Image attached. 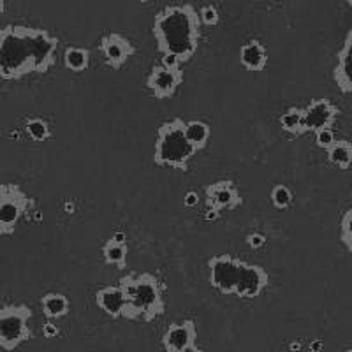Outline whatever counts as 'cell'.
Wrapping results in <instances>:
<instances>
[{
    "mask_svg": "<svg viewBox=\"0 0 352 352\" xmlns=\"http://www.w3.org/2000/svg\"><path fill=\"white\" fill-rule=\"evenodd\" d=\"M58 37L44 28L8 25L0 28V81L44 74L56 64Z\"/></svg>",
    "mask_w": 352,
    "mask_h": 352,
    "instance_id": "obj_1",
    "label": "cell"
},
{
    "mask_svg": "<svg viewBox=\"0 0 352 352\" xmlns=\"http://www.w3.org/2000/svg\"><path fill=\"white\" fill-rule=\"evenodd\" d=\"M152 32L160 53H175L185 64L199 48V12L192 4L166 6L153 18Z\"/></svg>",
    "mask_w": 352,
    "mask_h": 352,
    "instance_id": "obj_2",
    "label": "cell"
},
{
    "mask_svg": "<svg viewBox=\"0 0 352 352\" xmlns=\"http://www.w3.org/2000/svg\"><path fill=\"white\" fill-rule=\"evenodd\" d=\"M118 285L125 298L124 319L152 322L166 312V287L152 273H129Z\"/></svg>",
    "mask_w": 352,
    "mask_h": 352,
    "instance_id": "obj_3",
    "label": "cell"
},
{
    "mask_svg": "<svg viewBox=\"0 0 352 352\" xmlns=\"http://www.w3.org/2000/svg\"><path fill=\"white\" fill-rule=\"evenodd\" d=\"M196 153L197 150L185 136V122L182 118H171L159 125L153 150V162L159 168L187 171L188 162Z\"/></svg>",
    "mask_w": 352,
    "mask_h": 352,
    "instance_id": "obj_4",
    "label": "cell"
},
{
    "mask_svg": "<svg viewBox=\"0 0 352 352\" xmlns=\"http://www.w3.org/2000/svg\"><path fill=\"white\" fill-rule=\"evenodd\" d=\"M36 210V199L18 184H0V236H12L21 219Z\"/></svg>",
    "mask_w": 352,
    "mask_h": 352,
    "instance_id": "obj_5",
    "label": "cell"
},
{
    "mask_svg": "<svg viewBox=\"0 0 352 352\" xmlns=\"http://www.w3.org/2000/svg\"><path fill=\"white\" fill-rule=\"evenodd\" d=\"M34 317L32 308L28 305H4L0 307V349L14 351L30 340V319Z\"/></svg>",
    "mask_w": 352,
    "mask_h": 352,
    "instance_id": "obj_6",
    "label": "cell"
},
{
    "mask_svg": "<svg viewBox=\"0 0 352 352\" xmlns=\"http://www.w3.org/2000/svg\"><path fill=\"white\" fill-rule=\"evenodd\" d=\"M245 261L232 257L231 254H220V256H212L208 259L210 270V284L219 292L231 296L234 294L238 278H240L241 266Z\"/></svg>",
    "mask_w": 352,
    "mask_h": 352,
    "instance_id": "obj_7",
    "label": "cell"
},
{
    "mask_svg": "<svg viewBox=\"0 0 352 352\" xmlns=\"http://www.w3.org/2000/svg\"><path fill=\"white\" fill-rule=\"evenodd\" d=\"M196 340V324L190 319L184 322H171L162 335V345L168 352H201Z\"/></svg>",
    "mask_w": 352,
    "mask_h": 352,
    "instance_id": "obj_8",
    "label": "cell"
},
{
    "mask_svg": "<svg viewBox=\"0 0 352 352\" xmlns=\"http://www.w3.org/2000/svg\"><path fill=\"white\" fill-rule=\"evenodd\" d=\"M182 83H184V71L164 67L162 64L152 67L146 78V88L155 99H171Z\"/></svg>",
    "mask_w": 352,
    "mask_h": 352,
    "instance_id": "obj_9",
    "label": "cell"
},
{
    "mask_svg": "<svg viewBox=\"0 0 352 352\" xmlns=\"http://www.w3.org/2000/svg\"><path fill=\"white\" fill-rule=\"evenodd\" d=\"M340 109L336 108L329 99H314L303 109V134L317 132L319 129L333 127L338 118Z\"/></svg>",
    "mask_w": 352,
    "mask_h": 352,
    "instance_id": "obj_10",
    "label": "cell"
},
{
    "mask_svg": "<svg viewBox=\"0 0 352 352\" xmlns=\"http://www.w3.org/2000/svg\"><path fill=\"white\" fill-rule=\"evenodd\" d=\"M99 50L102 56H104L106 64L111 69H115V71L124 67L129 58L136 53V46L127 37L116 32L102 36L99 43Z\"/></svg>",
    "mask_w": 352,
    "mask_h": 352,
    "instance_id": "obj_11",
    "label": "cell"
},
{
    "mask_svg": "<svg viewBox=\"0 0 352 352\" xmlns=\"http://www.w3.org/2000/svg\"><path fill=\"white\" fill-rule=\"evenodd\" d=\"M268 272L263 266L243 263L236 289H234V296L245 298V300H254V298L259 296L264 289L268 287Z\"/></svg>",
    "mask_w": 352,
    "mask_h": 352,
    "instance_id": "obj_12",
    "label": "cell"
},
{
    "mask_svg": "<svg viewBox=\"0 0 352 352\" xmlns=\"http://www.w3.org/2000/svg\"><path fill=\"white\" fill-rule=\"evenodd\" d=\"M204 197H206V206L219 210V212L234 210L243 203L236 185L231 180H222L204 185Z\"/></svg>",
    "mask_w": 352,
    "mask_h": 352,
    "instance_id": "obj_13",
    "label": "cell"
},
{
    "mask_svg": "<svg viewBox=\"0 0 352 352\" xmlns=\"http://www.w3.org/2000/svg\"><path fill=\"white\" fill-rule=\"evenodd\" d=\"M333 80L342 94H352V34L349 32L345 43L338 52L336 65L333 69Z\"/></svg>",
    "mask_w": 352,
    "mask_h": 352,
    "instance_id": "obj_14",
    "label": "cell"
},
{
    "mask_svg": "<svg viewBox=\"0 0 352 352\" xmlns=\"http://www.w3.org/2000/svg\"><path fill=\"white\" fill-rule=\"evenodd\" d=\"M96 305L111 319H120L125 307V298L120 285H108L96 292Z\"/></svg>",
    "mask_w": 352,
    "mask_h": 352,
    "instance_id": "obj_15",
    "label": "cell"
},
{
    "mask_svg": "<svg viewBox=\"0 0 352 352\" xmlns=\"http://www.w3.org/2000/svg\"><path fill=\"white\" fill-rule=\"evenodd\" d=\"M240 62L247 71H263L268 64V52L261 41H248L240 48Z\"/></svg>",
    "mask_w": 352,
    "mask_h": 352,
    "instance_id": "obj_16",
    "label": "cell"
},
{
    "mask_svg": "<svg viewBox=\"0 0 352 352\" xmlns=\"http://www.w3.org/2000/svg\"><path fill=\"white\" fill-rule=\"evenodd\" d=\"M41 308L46 319H62L71 310V301L62 292H48L41 298Z\"/></svg>",
    "mask_w": 352,
    "mask_h": 352,
    "instance_id": "obj_17",
    "label": "cell"
},
{
    "mask_svg": "<svg viewBox=\"0 0 352 352\" xmlns=\"http://www.w3.org/2000/svg\"><path fill=\"white\" fill-rule=\"evenodd\" d=\"M329 164L338 169H349L352 166V141L336 140L335 143L326 150Z\"/></svg>",
    "mask_w": 352,
    "mask_h": 352,
    "instance_id": "obj_18",
    "label": "cell"
},
{
    "mask_svg": "<svg viewBox=\"0 0 352 352\" xmlns=\"http://www.w3.org/2000/svg\"><path fill=\"white\" fill-rule=\"evenodd\" d=\"M185 136H187L188 143L192 144L194 148L199 152V150L206 148L210 136H212V129L203 120L185 122Z\"/></svg>",
    "mask_w": 352,
    "mask_h": 352,
    "instance_id": "obj_19",
    "label": "cell"
},
{
    "mask_svg": "<svg viewBox=\"0 0 352 352\" xmlns=\"http://www.w3.org/2000/svg\"><path fill=\"white\" fill-rule=\"evenodd\" d=\"M64 65L71 72H85L90 65V53L80 46H67L64 52Z\"/></svg>",
    "mask_w": 352,
    "mask_h": 352,
    "instance_id": "obj_20",
    "label": "cell"
},
{
    "mask_svg": "<svg viewBox=\"0 0 352 352\" xmlns=\"http://www.w3.org/2000/svg\"><path fill=\"white\" fill-rule=\"evenodd\" d=\"M127 243H116V241L108 240L102 247V257L106 264H111L116 268H125L127 266Z\"/></svg>",
    "mask_w": 352,
    "mask_h": 352,
    "instance_id": "obj_21",
    "label": "cell"
},
{
    "mask_svg": "<svg viewBox=\"0 0 352 352\" xmlns=\"http://www.w3.org/2000/svg\"><path fill=\"white\" fill-rule=\"evenodd\" d=\"M280 127L292 136L303 134V108L292 106L280 115Z\"/></svg>",
    "mask_w": 352,
    "mask_h": 352,
    "instance_id": "obj_22",
    "label": "cell"
},
{
    "mask_svg": "<svg viewBox=\"0 0 352 352\" xmlns=\"http://www.w3.org/2000/svg\"><path fill=\"white\" fill-rule=\"evenodd\" d=\"M25 131H27V136L37 143H44L52 138V129H50L48 122L43 118H28L25 124Z\"/></svg>",
    "mask_w": 352,
    "mask_h": 352,
    "instance_id": "obj_23",
    "label": "cell"
},
{
    "mask_svg": "<svg viewBox=\"0 0 352 352\" xmlns=\"http://www.w3.org/2000/svg\"><path fill=\"white\" fill-rule=\"evenodd\" d=\"M270 199H272V204L276 210H287L292 204V190L284 184H278L272 188V194H270Z\"/></svg>",
    "mask_w": 352,
    "mask_h": 352,
    "instance_id": "obj_24",
    "label": "cell"
},
{
    "mask_svg": "<svg viewBox=\"0 0 352 352\" xmlns=\"http://www.w3.org/2000/svg\"><path fill=\"white\" fill-rule=\"evenodd\" d=\"M340 241L352 254V206L344 213L340 222Z\"/></svg>",
    "mask_w": 352,
    "mask_h": 352,
    "instance_id": "obj_25",
    "label": "cell"
},
{
    "mask_svg": "<svg viewBox=\"0 0 352 352\" xmlns=\"http://www.w3.org/2000/svg\"><path fill=\"white\" fill-rule=\"evenodd\" d=\"M197 12H199L201 25H206V27H217V25L220 23V14L219 11H217L215 6L212 4L203 6Z\"/></svg>",
    "mask_w": 352,
    "mask_h": 352,
    "instance_id": "obj_26",
    "label": "cell"
},
{
    "mask_svg": "<svg viewBox=\"0 0 352 352\" xmlns=\"http://www.w3.org/2000/svg\"><path fill=\"white\" fill-rule=\"evenodd\" d=\"M314 134H316V144L322 150H328L329 146H331V144L336 141L335 132H333L331 127L319 129V131L314 132Z\"/></svg>",
    "mask_w": 352,
    "mask_h": 352,
    "instance_id": "obj_27",
    "label": "cell"
},
{
    "mask_svg": "<svg viewBox=\"0 0 352 352\" xmlns=\"http://www.w3.org/2000/svg\"><path fill=\"white\" fill-rule=\"evenodd\" d=\"M160 55H162V62H160V64L164 65V67L180 69L182 60L175 55V53H160Z\"/></svg>",
    "mask_w": 352,
    "mask_h": 352,
    "instance_id": "obj_28",
    "label": "cell"
},
{
    "mask_svg": "<svg viewBox=\"0 0 352 352\" xmlns=\"http://www.w3.org/2000/svg\"><path fill=\"white\" fill-rule=\"evenodd\" d=\"M247 243H248V247L261 248V247H264V243H266V236H264V234H261V232H250V234L247 236Z\"/></svg>",
    "mask_w": 352,
    "mask_h": 352,
    "instance_id": "obj_29",
    "label": "cell"
},
{
    "mask_svg": "<svg viewBox=\"0 0 352 352\" xmlns=\"http://www.w3.org/2000/svg\"><path fill=\"white\" fill-rule=\"evenodd\" d=\"M41 333H43L44 338H56V336L60 335V329L56 328V324H53L52 319H48V322L43 324V328H41Z\"/></svg>",
    "mask_w": 352,
    "mask_h": 352,
    "instance_id": "obj_30",
    "label": "cell"
},
{
    "mask_svg": "<svg viewBox=\"0 0 352 352\" xmlns=\"http://www.w3.org/2000/svg\"><path fill=\"white\" fill-rule=\"evenodd\" d=\"M197 203H199V194L194 192V190H190V192L185 194L184 204L187 206V208H192V206H196Z\"/></svg>",
    "mask_w": 352,
    "mask_h": 352,
    "instance_id": "obj_31",
    "label": "cell"
},
{
    "mask_svg": "<svg viewBox=\"0 0 352 352\" xmlns=\"http://www.w3.org/2000/svg\"><path fill=\"white\" fill-rule=\"evenodd\" d=\"M220 213L222 212H219V210H215V208H210L208 206V212L204 213V220H208V222H215V220L220 217Z\"/></svg>",
    "mask_w": 352,
    "mask_h": 352,
    "instance_id": "obj_32",
    "label": "cell"
},
{
    "mask_svg": "<svg viewBox=\"0 0 352 352\" xmlns=\"http://www.w3.org/2000/svg\"><path fill=\"white\" fill-rule=\"evenodd\" d=\"M109 240L116 241V243H127V236H125V232H115Z\"/></svg>",
    "mask_w": 352,
    "mask_h": 352,
    "instance_id": "obj_33",
    "label": "cell"
},
{
    "mask_svg": "<svg viewBox=\"0 0 352 352\" xmlns=\"http://www.w3.org/2000/svg\"><path fill=\"white\" fill-rule=\"evenodd\" d=\"M322 347H324V345H322V342L317 340V342H314L312 345H310V351H320Z\"/></svg>",
    "mask_w": 352,
    "mask_h": 352,
    "instance_id": "obj_34",
    "label": "cell"
},
{
    "mask_svg": "<svg viewBox=\"0 0 352 352\" xmlns=\"http://www.w3.org/2000/svg\"><path fill=\"white\" fill-rule=\"evenodd\" d=\"M65 210H67V213L69 215H72V213H74V203H72V201H69V203H65Z\"/></svg>",
    "mask_w": 352,
    "mask_h": 352,
    "instance_id": "obj_35",
    "label": "cell"
},
{
    "mask_svg": "<svg viewBox=\"0 0 352 352\" xmlns=\"http://www.w3.org/2000/svg\"><path fill=\"white\" fill-rule=\"evenodd\" d=\"M289 349H291V351H300V349H301V344H298V342H294V344L289 345Z\"/></svg>",
    "mask_w": 352,
    "mask_h": 352,
    "instance_id": "obj_36",
    "label": "cell"
},
{
    "mask_svg": "<svg viewBox=\"0 0 352 352\" xmlns=\"http://www.w3.org/2000/svg\"><path fill=\"white\" fill-rule=\"evenodd\" d=\"M4 11H6V0H0V16L4 14Z\"/></svg>",
    "mask_w": 352,
    "mask_h": 352,
    "instance_id": "obj_37",
    "label": "cell"
},
{
    "mask_svg": "<svg viewBox=\"0 0 352 352\" xmlns=\"http://www.w3.org/2000/svg\"><path fill=\"white\" fill-rule=\"evenodd\" d=\"M347 4H349V8L352 9V0H347Z\"/></svg>",
    "mask_w": 352,
    "mask_h": 352,
    "instance_id": "obj_38",
    "label": "cell"
},
{
    "mask_svg": "<svg viewBox=\"0 0 352 352\" xmlns=\"http://www.w3.org/2000/svg\"><path fill=\"white\" fill-rule=\"evenodd\" d=\"M138 2H141V4H144V2H150V0H138Z\"/></svg>",
    "mask_w": 352,
    "mask_h": 352,
    "instance_id": "obj_39",
    "label": "cell"
},
{
    "mask_svg": "<svg viewBox=\"0 0 352 352\" xmlns=\"http://www.w3.org/2000/svg\"><path fill=\"white\" fill-rule=\"evenodd\" d=\"M349 351H351V352H352V347H351V349H349Z\"/></svg>",
    "mask_w": 352,
    "mask_h": 352,
    "instance_id": "obj_40",
    "label": "cell"
},
{
    "mask_svg": "<svg viewBox=\"0 0 352 352\" xmlns=\"http://www.w3.org/2000/svg\"><path fill=\"white\" fill-rule=\"evenodd\" d=\"M351 34H352V30H351Z\"/></svg>",
    "mask_w": 352,
    "mask_h": 352,
    "instance_id": "obj_41",
    "label": "cell"
}]
</instances>
